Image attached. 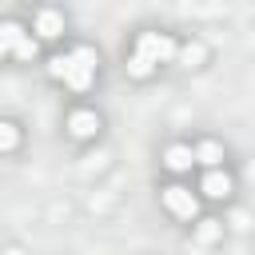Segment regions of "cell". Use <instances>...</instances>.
<instances>
[{
  "label": "cell",
  "mask_w": 255,
  "mask_h": 255,
  "mask_svg": "<svg viewBox=\"0 0 255 255\" xmlns=\"http://www.w3.org/2000/svg\"><path fill=\"white\" fill-rule=\"evenodd\" d=\"M135 56H143V60H151V64H171V60H179V48H175V40L163 36V32H139Z\"/></svg>",
  "instance_id": "1"
},
{
  "label": "cell",
  "mask_w": 255,
  "mask_h": 255,
  "mask_svg": "<svg viewBox=\"0 0 255 255\" xmlns=\"http://www.w3.org/2000/svg\"><path fill=\"white\" fill-rule=\"evenodd\" d=\"M163 207H167L171 215H179V219H191V215L199 211V203H195V195H191L187 187H179V183H171V187H163Z\"/></svg>",
  "instance_id": "2"
},
{
  "label": "cell",
  "mask_w": 255,
  "mask_h": 255,
  "mask_svg": "<svg viewBox=\"0 0 255 255\" xmlns=\"http://www.w3.org/2000/svg\"><path fill=\"white\" fill-rule=\"evenodd\" d=\"M68 131H72L76 139H88V135H96V131H100V116H96V112H88V108H80V112H72V116H68Z\"/></svg>",
  "instance_id": "3"
},
{
  "label": "cell",
  "mask_w": 255,
  "mask_h": 255,
  "mask_svg": "<svg viewBox=\"0 0 255 255\" xmlns=\"http://www.w3.org/2000/svg\"><path fill=\"white\" fill-rule=\"evenodd\" d=\"M36 32H40L44 40H56V36L64 32V16H60L56 8H44V12L36 16Z\"/></svg>",
  "instance_id": "4"
},
{
  "label": "cell",
  "mask_w": 255,
  "mask_h": 255,
  "mask_svg": "<svg viewBox=\"0 0 255 255\" xmlns=\"http://www.w3.org/2000/svg\"><path fill=\"white\" fill-rule=\"evenodd\" d=\"M199 187H203V195H211V199H223V195L231 191V175L215 167V171H207V175H203V183H199Z\"/></svg>",
  "instance_id": "5"
},
{
  "label": "cell",
  "mask_w": 255,
  "mask_h": 255,
  "mask_svg": "<svg viewBox=\"0 0 255 255\" xmlns=\"http://www.w3.org/2000/svg\"><path fill=\"white\" fill-rule=\"evenodd\" d=\"M24 40H28V36H24V28H20L16 20H4V24H0V52H20Z\"/></svg>",
  "instance_id": "6"
},
{
  "label": "cell",
  "mask_w": 255,
  "mask_h": 255,
  "mask_svg": "<svg viewBox=\"0 0 255 255\" xmlns=\"http://www.w3.org/2000/svg\"><path fill=\"white\" fill-rule=\"evenodd\" d=\"M163 163H167L171 171H187V167L195 163V151H191V147H183V143H171V147H167V155H163Z\"/></svg>",
  "instance_id": "7"
},
{
  "label": "cell",
  "mask_w": 255,
  "mask_h": 255,
  "mask_svg": "<svg viewBox=\"0 0 255 255\" xmlns=\"http://www.w3.org/2000/svg\"><path fill=\"white\" fill-rule=\"evenodd\" d=\"M219 159H223V147H219L215 139H203V143L195 147V163H203L207 171H215V167H219Z\"/></svg>",
  "instance_id": "8"
},
{
  "label": "cell",
  "mask_w": 255,
  "mask_h": 255,
  "mask_svg": "<svg viewBox=\"0 0 255 255\" xmlns=\"http://www.w3.org/2000/svg\"><path fill=\"white\" fill-rule=\"evenodd\" d=\"M68 56H72V52H68ZM92 72H96V68H88V64H80V60L72 56V72H68V88H76V92H84V88L92 84Z\"/></svg>",
  "instance_id": "9"
},
{
  "label": "cell",
  "mask_w": 255,
  "mask_h": 255,
  "mask_svg": "<svg viewBox=\"0 0 255 255\" xmlns=\"http://www.w3.org/2000/svg\"><path fill=\"white\" fill-rule=\"evenodd\" d=\"M203 60H207V48H203L199 40H187V44L179 48V64H183V68H195V64H203Z\"/></svg>",
  "instance_id": "10"
},
{
  "label": "cell",
  "mask_w": 255,
  "mask_h": 255,
  "mask_svg": "<svg viewBox=\"0 0 255 255\" xmlns=\"http://www.w3.org/2000/svg\"><path fill=\"white\" fill-rule=\"evenodd\" d=\"M68 72H72V56H52L48 60V76L52 80H64L68 84Z\"/></svg>",
  "instance_id": "11"
},
{
  "label": "cell",
  "mask_w": 255,
  "mask_h": 255,
  "mask_svg": "<svg viewBox=\"0 0 255 255\" xmlns=\"http://www.w3.org/2000/svg\"><path fill=\"white\" fill-rule=\"evenodd\" d=\"M219 235H223V223L219 219H203L199 223V243H215Z\"/></svg>",
  "instance_id": "12"
},
{
  "label": "cell",
  "mask_w": 255,
  "mask_h": 255,
  "mask_svg": "<svg viewBox=\"0 0 255 255\" xmlns=\"http://www.w3.org/2000/svg\"><path fill=\"white\" fill-rule=\"evenodd\" d=\"M151 68H155V64H151V60H143V56H131V60H128V72H131L135 80H147V76H151Z\"/></svg>",
  "instance_id": "13"
},
{
  "label": "cell",
  "mask_w": 255,
  "mask_h": 255,
  "mask_svg": "<svg viewBox=\"0 0 255 255\" xmlns=\"http://www.w3.org/2000/svg\"><path fill=\"white\" fill-rule=\"evenodd\" d=\"M16 143H20L16 124H0V147H4V151H16Z\"/></svg>",
  "instance_id": "14"
},
{
  "label": "cell",
  "mask_w": 255,
  "mask_h": 255,
  "mask_svg": "<svg viewBox=\"0 0 255 255\" xmlns=\"http://www.w3.org/2000/svg\"><path fill=\"white\" fill-rule=\"evenodd\" d=\"M72 56H76L80 64H88V68H96V64H100V56H96L92 48H84V44H80V48H72Z\"/></svg>",
  "instance_id": "15"
},
{
  "label": "cell",
  "mask_w": 255,
  "mask_h": 255,
  "mask_svg": "<svg viewBox=\"0 0 255 255\" xmlns=\"http://www.w3.org/2000/svg\"><path fill=\"white\" fill-rule=\"evenodd\" d=\"M16 56H20V60H32V56H36V40H24V44H20V52H16Z\"/></svg>",
  "instance_id": "16"
}]
</instances>
